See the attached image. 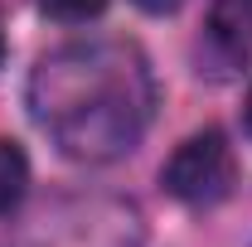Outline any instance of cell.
I'll list each match as a JSON object with an SVG mask.
<instances>
[{"mask_svg":"<svg viewBox=\"0 0 252 247\" xmlns=\"http://www.w3.org/2000/svg\"><path fill=\"white\" fill-rule=\"evenodd\" d=\"M131 5H141L146 15H170V10H180L185 0H131Z\"/></svg>","mask_w":252,"mask_h":247,"instance_id":"cell-7","label":"cell"},{"mask_svg":"<svg viewBox=\"0 0 252 247\" xmlns=\"http://www.w3.org/2000/svg\"><path fill=\"white\" fill-rule=\"evenodd\" d=\"M243 122H248V136H252V88H248V107H243Z\"/></svg>","mask_w":252,"mask_h":247,"instance_id":"cell-8","label":"cell"},{"mask_svg":"<svg viewBox=\"0 0 252 247\" xmlns=\"http://www.w3.org/2000/svg\"><path fill=\"white\" fill-rule=\"evenodd\" d=\"M156 73L131 39H73L34 63L25 102L34 126L78 165H112L141 146L156 117Z\"/></svg>","mask_w":252,"mask_h":247,"instance_id":"cell-1","label":"cell"},{"mask_svg":"<svg viewBox=\"0 0 252 247\" xmlns=\"http://www.w3.org/2000/svg\"><path fill=\"white\" fill-rule=\"evenodd\" d=\"M160 185L185 209H214V204H223L233 194V185H238V155L228 146V136L219 126H204V131L185 136L175 146V155L165 160Z\"/></svg>","mask_w":252,"mask_h":247,"instance_id":"cell-3","label":"cell"},{"mask_svg":"<svg viewBox=\"0 0 252 247\" xmlns=\"http://www.w3.org/2000/svg\"><path fill=\"white\" fill-rule=\"evenodd\" d=\"M204 49L219 68L252 63V0H214L204 20Z\"/></svg>","mask_w":252,"mask_h":247,"instance_id":"cell-4","label":"cell"},{"mask_svg":"<svg viewBox=\"0 0 252 247\" xmlns=\"http://www.w3.org/2000/svg\"><path fill=\"white\" fill-rule=\"evenodd\" d=\"M10 247H146V218L122 194H63L20 223Z\"/></svg>","mask_w":252,"mask_h":247,"instance_id":"cell-2","label":"cell"},{"mask_svg":"<svg viewBox=\"0 0 252 247\" xmlns=\"http://www.w3.org/2000/svg\"><path fill=\"white\" fill-rule=\"evenodd\" d=\"M30 194V155L0 136V214H10Z\"/></svg>","mask_w":252,"mask_h":247,"instance_id":"cell-5","label":"cell"},{"mask_svg":"<svg viewBox=\"0 0 252 247\" xmlns=\"http://www.w3.org/2000/svg\"><path fill=\"white\" fill-rule=\"evenodd\" d=\"M39 10L63 20V25H83V20H97L107 10V0H39Z\"/></svg>","mask_w":252,"mask_h":247,"instance_id":"cell-6","label":"cell"},{"mask_svg":"<svg viewBox=\"0 0 252 247\" xmlns=\"http://www.w3.org/2000/svg\"><path fill=\"white\" fill-rule=\"evenodd\" d=\"M0 68H5V39H0Z\"/></svg>","mask_w":252,"mask_h":247,"instance_id":"cell-9","label":"cell"}]
</instances>
